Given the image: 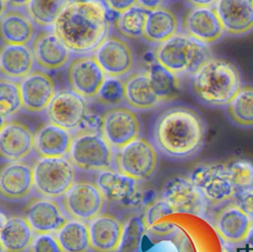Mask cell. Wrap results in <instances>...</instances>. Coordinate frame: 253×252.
<instances>
[{
	"mask_svg": "<svg viewBox=\"0 0 253 252\" xmlns=\"http://www.w3.org/2000/svg\"><path fill=\"white\" fill-rule=\"evenodd\" d=\"M207 126L201 114L186 105H174L155 119L152 143L163 155L172 159H189L202 149Z\"/></svg>",
	"mask_w": 253,
	"mask_h": 252,
	"instance_id": "obj_1",
	"label": "cell"
},
{
	"mask_svg": "<svg viewBox=\"0 0 253 252\" xmlns=\"http://www.w3.org/2000/svg\"><path fill=\"white\" fill-rule=\"evenodd\" d=\"M52 29L71 52L92 54L109 37V9L103 0H70Z\"/></svg>",
	"mask_w": 253,
	"mask_h": 252,
	"instance_id": "obj_2",
	"label": "cell"
},
{
	"mask_svg": "<svg viewBox=\"0 0 253 252\" xmlns=\"http://www.w3.org/2000/svg\"><path fill=\"white\" fill-rule=\"evenodd\" d=\"M241 76L231 62L212 57L191 77V90L202 104L226 107L241 88Z\"/></svg>",
	"mask_w": 253,
	"mask_h": 252,
	"instance_id": "obj_3",
	"label": "cell"
},
{
	"mask_svg": "<svg viewBox=\"0 0 253 252\" xmlns=\"http://www.w3.org/2000/svg\"><path fill=\"white\" fill-rule=\"evenodd\" d=\"M152 54L158 63L179 77H192L213 57L209 45L184 33H177L168 41L156 45Z\"/></svg>",
	"mask_w": 253,
	"mask_h": 252,
	"instance_id": "obj_4",
	"label": "cell"
},
{
	"mask_svg": "<svg viewBox=\"0 0 253 252\" xmlns=\"http://www.w3.org/2000/svg\"><path fill=\"white\" fill-rule=\"evenodd\" d=\"M34 190L41 197L62 198L75 183V166L67 157H39L33 165Z\"/></svg>",
	"mask_w": 253,
	"mask_h": 252,
	"instance_id": "obj_5",
	"label": "cell"
},
{
	"mask_svg": "<svg viewBox=\"0 0 253 252\" xmlns=\"http://www.w3.org/2000/svg\"><path fill=\"white\" fill-rule=\"evenodd\" d=\"M113 150L100 131L78 129L73 134L68 158L75 168L99 172L112 168Z\"/></svg>",
	"mask_w": 253,
	"mask_h": 252,
	"instance_id": "obj_6",
	"label": "cell"
},
{
	"mask_svg": "<svg viewBox=\"0 0 253 252\" xmlns=\"http://www.w3.org/2000/svg\"><path fill=\"white\" fill-rule=\"evenodd\" d=\"M189 179L200 191L208 205L211 207L227 204L236 196L225 163H198L190 171Z\"/></svg>",
	"mask_w": 253,
	"mask_h": 252,
	"instance_id": "obj_7",
	"label": "cell"
},
{
	"mask_svg": "<svg viewBox=\"0 0 253 252\" xmlns=\"http://www.w3.org/2000/svg\"><path fill=\"white\" fill-rule=\"evenodd\" d=\"M116 170L137 181L149 179L158 164V150L144 137H137L117 150L114 157Z\"/></svg>",
	"mask_w": 253,
	"mask_h": 252,
	"instance_id": "obj_8",
	"label": "cell"
},
{
	"mask_svg": "<svg viewBox=\"0 0 253 252\" xmlns=\"http://www.w3.org/2000/svg\"><path fill=\"white\" fill-rule=\"evenodd\" d=\"M140 132V120L135 111L129 107H113L102 115L101 133L115 150L123 148L139 137Z\"/></svg>",
	"mask_w": 253,
	"mask_h": 252,
	"instance_id": "obj_9",
	"label": "cell"
},
{
	"mask_svg": "<svg viewBox=\"0 0 253 252\" xmlns=\"http://www.w3.org/2000/svg\"><path fill=\"white\" fill-rule=\"evenodd\" d=\"M105 201L95 183L79 181L62 197V208L70 218L86 222L101 214Z\"/></svg>",
	"mask_w": 253,
	"mask_h": 252,
	"instance_id": "obj_10",
	"label": "cell"
},
{
	"mask_svg": "<svg viewBox=\"0 0 253 252\" xmlns=\"http://www.w3.org/2000/svg\"><path fill=\"white\" fill-rule=\"evenodd\" d=\"M161 199L168 203L175 212L204 216L208 203L189 177L175 175L168 178L161 190Z\"/></svg>",
	"mask_w": 253,
	"mask_h": 252,
	"instance_id": "obj_11",
	"label": "cell"
},
{
	"mask_svg": "<svg viewBox=\"0 0 253 252\" xmlns=\"http://www.w3.org/2000/svg\"><path fill=\"white\" fill-rule=\"evenodd\" d=\"M95 184L108 202L127 208L138 207L142 203L143 197L139 181L118 170L111 168L99 171Z\"/></svg>",
	"mask_w": 253,
	"mask_h": 252,
	"instance_id": "obj_12",
	"label": "cell"
},
{
	"mask_svg": "<svg viewBox=\"0 0 253 252\" xmlns=\"http://www.w3.org/2000/svg\"><path fill=\"white\" fill-rule=\"evenodd\" d=\"M88 111L85 98L71 89H61L56 92L45 110V116L48 123L69 131H77Z\"/></svg>",
	"mask_w": 253,
	"mask_h": 252,
	"instance_id": "obj_13",
	"label": "cell"
},
{
	"mask_svg": "<svg viewBox=\"0 0 253 252\" xmlns=\"http://www.w3.org/2000/svg\"><path fill=\"white\" fill-rule=\"evenodd\" d=\"M94 55L108 77L127 76L132 72L135 64L131 45L118 36H109L95 50Z\"/></svg>",
	"mask_w": 253,
	"mask_h": 252,
	"instance_id": "obj_14",
	"label": "cell"
},
{
	"mask_svg": "<svg viewBox=\"0 0 253 252\" xmlns=\"http://www.w3.org/2000/svg\"><path fill=\"white\" fill-rule=\"evenodd\" d=\"M66 77L73 92L85 99H95L107 76L95 55L85 54L69 61Z\"/></svg>",
	"mask_w": 253,
	"mask_h": 252,
	"instance_id": "obj_15",
	"label": "cell"
},
{
	"mask_svg": "<svg viewBox=\"0 0 253 252\" xmlns=\"http://www.w3.org/2000/svg\"><path fill=\"white\" fill-rule=\"evenodd\" d=\"M36 64L43 71H54L70 61L71 50L52 28L42 29L32 41Z\"/></svg>",
	"mask_w": 253,
	"mask_h": 252,
	"instance_id": "obj_16",
	"label": "cell"
},
{
	"mask_svg": "<svg viewBox=\"0 0 253 252\" xmlns=\"http://www.w3.org/2000/svg\"><path fill=\"white\" fill-rule=\"evenodd\" d=\"M181 26L184 34L207 45L219 41L224 35L221 22L212 7L189 8L182 18Z\"/></svg>",
	"mask_w": 253,
	"mask_h": 252,
	"instance_id": "obj_17",
	"label": "cell"
},
{
	"mask_svg": "<svg viewBox=\"0 0 253 252\" xmlns=\"http://www.w3.org/2000/svg\"><path fill=\"white\" fill-rule=\"evenodd\" d=\"M35 150V133L25 123L10 120L0 131V159L18 162L27 159Z\"/></svg>",
	"mask_w": 253,
	"mask_h": 252,
	"instance_id": "obj_18",
	"label": "cell"
},
{
	"mask_svg": "<svg viewBox=\"0 0 253 252\" xmlns=\"http://www.w3.org/2000/svg\"><path fill=\"white\" fill-rule=\"evenodd\" d=\"M23 109L30 113H42L47 109L56 94L53 78L43 70H33L20 80Z\"/></svg>",
	"mask_w": 253,
	"mask_h": 252,
	"instance_id": "obj_19",
	"label": "cell"
},
{
	"mask_svg": "<svg viewBox=\"0 0 253 252\" xmlns=\"http://www.w3.org/2000/svg\"><path fill=\"white\" fill-rule=\"evenodd\" d=\"M25 217L35 233H56L68 220L62 206L56 200L36 198L25 210Z\"/></svg>",
	"mask_w": 253,
	"mask_h": 252,
	"instance_id": "obj_20",
	"label": "cell"
},
{
	"mask_svg": "<svg viewBox=\"0 0 253 252\" xmlns=\"http://www.w3.org/2000/svg\"><path fill=\"white\" fill-rule=\"evenodd\" d=\"M34 190L33 166L25 161L0 167V197L10 202L26 200Z\"/></svg>",
	"mask_w": 253,
	"mask_h": 252,
	"instance_id": "obj_21",
	"label": "cell"
},
{
	"mask_svg": "<svg viewBox=\"0 0 253 252\" xmlns=\"http://www.w3.org/2000/svg\"><path fill=\"white\" fill-rule=\"evenodd\" d=\"M252 221L236 203L229 202L217 212L213 224L225 243L237 245L246 241Z\"/></svg>",
	"mask_w": 253,
	"mask_h": 252,
	"instance_id": "obj_22",
	"label": "cell"
},
{
	"mask_svg": "<svg viewBox=\"0 0 253 252\" xmlns=\"http://www.w3.org/2000/svg\"><path fill=\"white\" fill-rule=\"evenodd\" d=\"M214 9L224 33L243 36L253 30V0H216Z\"/></svg>",
	"mask_w": 253,
	"mask_h": 252,
	"instance_id": "obj_23",
	"label": "cell"
},
{
	"mask_svg": "<svg viewBox=\"0 0 253 252\" xmlns=\"http://www.w3.org/2000/svg\"><path fill=\"white\" fill-rule=\"evenodd\" d=\"M90 249L93 252H116L124 224L115 215L101 213L88 223Z\"/></svg>",
	"mask_w": 253,
	"mask_h": 252,
	"instance_id": "obj_24",
	"label": "cell"
},
{
	"mask_svg": "<svg viewBox=\"0 0 253 252\" xmlns=\"http://www.w3.org/2000/svg\"><path fill=\"white\" fill-rule=\"evenodd\" d=\"M36 36V25L26 12L10 9L0 18V41L7 45H28Z\"/></svg>",
	"mask_w": 253,
	"mask_h": 252,
	"instance_id": "obj_25",
	"label": "cell"
},
{
	"mask_svg": "<svg viewBox=\"0 0 253 252\" xmlns=\"http://www.w3.org/2000/svg\"><path fill=\"white\" fill-rule=\"evenodd\" d=\"M73 134L56 125L46 123L35 133V151L40 157H66Z\"/></svg>",
	"mask_w": 253,
	"mask_h": 252,
	"instance_id": "obj_26",
	"label": "cell"
},
{
	"mask_svg": "<svg viewBox=\"0 0 253 252\" xmlns=\"http://www.w3.org/2000/svg\"><path fill=\"white\" fill-rule=\"evenodd\" d=\"M125 101L130 109L135 111H150L161 104L151 86L146 70L133 71L126 77Z\"/></svg>",
	"mask_w": 253,
	"mask_h": 252,
	"instance_id": "obj_27",
	"label": "cell"
},
{
	"mask_svg": "<svg viewBox=\"0 0 253 252\" xmlns=\"http://www.w3.org/2000/svg\"><path fill=\"white\" fill-rule=\"evenodd\" d=\"M35 63L34 53L29 45L0 46V73L3 77L22 80L34 70Z\"/></svg>",
	"mask_w": 253,
	"mask_h": 252,
	"instance_id": "obj_28",
	"label": "cell"
},
{
	"mask_svg": "<svg viewBox=\"0 0 253 252\" xmlns=\"http://www.w3.org/2000/svg\"><path fill=\"white\" fill-rule=\"evenodd\" d=\"M179 27L177 15L171 9L161 6L148 12L142 38L148 43L158 45L174 37Z\"/></svg>",
	"mask_w": 253,
	"mask_h": 252,
	"instance_id": "obj_29",
	"label": "cell"
},
{
	"mask_svg": "<svg viewBox=\"0 0 253 252\" xmlns=\"http://www.w3.org/2000/svg\"><path fill=\"white\" fill-rule=\"evenodd\" d=\"M26 217H8L0 229V243L4 252H27L35 238Z\"/></svg>",
	"mask_w": 253,
	"mask_h": 252,
	"instance_id": "obj_30",
	"label": "cell"
},
{
	"mask_svg": "<svg viewBox=\"0 0 253 252\" xmlns=\"http://www.w3.org/2000/svg\"><path fill=\"white\" fill-rule=\"evenodd\" d=\"M147 66L146 71L151 86L161 103L175 100L181 92L179 76L158 63L154 58Z\"/></svg>",
	"mask_w": 253,
	"mask_h": 252,
	"instance_id": "obj_31",
	"label": "cell"
},
{
	"mask_svg": "<svg viewBox=\"0 0 253 252\" xmlns=\"http://www.w3.org/2000/svg\"><path fill=\"white\" fill-rule=\"evenodd\" d=\"M54 234L62 252H89L91 250L89 228L84 221L69 218Z\"/></svg>",
	"mask_w": 253,
	"mask_h": 252,
	"instance_id": "obj_32",
	"label": "cell"
},
{
	"mask_svg": "<svg viewBox=\"0 0 253 252\" xmlns=\"http://www.w3.org/2000/svg\"><path fill=\"white\" fill-rule=\"evenodd\" d=\"M70 0H30L25 12L38 27L52 28Z\"/></svg>",
	"mask_w": 253,
	"mask_h": 252,
	"instance_id": "obj_33",
	"label": "cell"
},
{
	"mask_svg": "<svg viewBox=\"0 0 253 252\" xmlns=\"http://www.w3.org/2000/svg\"><path fill=\"white\" fill-rule=\"evenodd\" d=\"M231 122L241 127H253V85L241 86L226 106Z\"/></svg>",
	"mask_w": 253,
	"mask_h": 252,
	"instance_id": "obj_34",
	"label": "cell"
},
{
	"mask_svg": "<svg viewBox=\"0 0 253 252\" xmlns=\"http://www.w3.org/2000/svg\"><path fill=\"white\" fill-rule=\"evenodd\" d=\"M148 11L133 6L121 13L115 20V28L122 38L134 40L143 36Z\"/></svg>",
	"mask_w": 253,
	"mask_h": 252,
	"instance_id": "obj_35",
	"label": "cell"
},
{
	"mask_svg": "<svg viewBox=\"0 0 253 252\" xmlns=\"http://www.w3.org/2000/svg\"><path fill=\"white\" fill-rule=\"evenodd\" d=\"M23 109L20 83L17 80L0 77V115L7 120Z\"/></svg>",
	"mask_w": 253,
	"mask_h": 252,
	"instance_id": "obj_36",
	"label": "cell"
},
{
	"mask_svg": "<svg viewBox=\"0 0 253 252\" xmlns=\"http://www.w3.org/2000/svg\"><path fill=\"white\" fill-rule=\"evenodd\" d=\"M145 231L142 216L137 214L129 216L124 223L121 241L116 252H140Z\"/></svg>",
	"mask_w": 253,
	"mask_h": 252,
	"instance_id": "obj_37",
	"label": "cell"
},
{
	"mask_svg": "<svg viewBox=\"0 0 253 252\" xmlns=\"http://www.w3.org/2000/svg\"><path fill=\"white\" fill-rule=\"evenodd\" d=\"M226 164L229 180L236 193L251 190L253 187V163L246 159H233Z\"/></svg>",
	"mask_w": 253,
	"mask_h": 252,
	"instance_id": "obj_38",
	"label": "cell"
},
{
	"mask_svg": "<svg viewBox=\"0 0 253 252\" xmlns=\"http://www.w3.org/2000/svg\"><path fill=\"white\" fill-rule=\"evenodd\" d=\"M95 100L105 107H117L125 101V80L118 77H106Z\"/></svg>",
	"mask_w": 253,
	"mask_h": 252,
	"instance_id": "obj_39",
	"label": "cell"
},
{
	"mask_svg": "<svg viewBox=\"0 0 253 252\" xmlns=\"http://www.w3.org/2000/svg\"><path fill=\"white\" fill-rule=\"evenodd\" d=\"M175 213L172 207L164 200L160 199L147 207L142 216L146 231H151L159 222L160 219Z\"/></svg>",
	"mask_w": 253,
	"mask_h": 252,
	"instance_id": "obj_40",
	"label": "cell"
},
{
	"mask_svg": "<svg viewBox=\"0 0 253 252\" xmlns=\"http://www.w3.org/2000/svg\"><path fill=\"white\" fill-rule=\"evenodd\" d=\"M30 252H62L54 233H40L33 240Z\"/></svg>",
	"mask_w": 253,
	"mask_h": 252,
	"instance_id": "obj_41",
	"label": "cell"
},
{
	"mask_svg": "<svg viewBox=\"0 0 253 252\" xmlns=\"http://www.w3.org/2000/svg\"><path fill=\"white\" fill-rule=\"evenodd\" d=\"M101 128H102V115H99L96 112L88 111L79 129L101 132Z\"/></svg>",
	"mask_w": 253,
	"mask_h": 252,
	"instance_id": "obj_42",
	"label": "cell"
},
{
	"mask_svg": "<svg viewBox=\"0 0 253 252\" xmlns=\"http://www.w3.org/2000/svg\"><path fill=\"white\" fill-rule=\"evenodd\" d=\"M236 197H237L236 204L253 220V191L248 190V191L236 193Z\"/></svg>",
	"mask_w": 253,
	"mask_h": 252,
	"instance_id": "obj_43",
	"label": "cell"
},
{
	"mask_svg": "<svg viewBox=\"0 0 253 252\" xmlns=\"http://www.w3.org/2000/svg\"><path fill=\"white\" fill-rule=\"evenodd\" d=\"M107 8L118 15L136 6L137 0H103Z\"/></svg>",
	"mask_w": 253,
	"mask_h": 252,
	"instance_id": "obj_44",
	"label": "cell"
},
{
	"mask_svg": "<svg viewBox=\"0 0 253 252\" xmlns=\"http://www.w3.org/2000/svg\"><path fill=\"white\" fill-rule=\"evenodd\" d=\"M162 2L163 0H137L136 6L149 12L161 7Z\"/></svg>",
	"mask_w": 253,
	"mask_h": 252,
	"instance_id": "obj_45",
	"label": "cell"
},
{
	"mask_svg": "<svg viewBox=\"0 0 253 252\" xmlns=\"http://www.w3.org/2000/svg\"><path fill=\"white\" fill-rule=\"evenodd\" d=\"M192 7H211L216 0H185Z\"/></svg>",
	"mask_w": 253,
	"mask_h": 252,
	"instance_id": "obj_46",
	"label": "cell"
},
{
	"mask_svg": "<svg viewBox=\"0 0 253 252\" xmlns=\"http://www.w3.org/2000/svg\"><path fill=\"white\" fill-rule=\"evenodd\" d=\"M29 1L30 0H6L7 4L15 9H20V8L26 7L28 5Z\"/></svg>",
	"mask_w": 253,
	"mask_h": 252,
	"instance_id": "obj_47",
	"label": "cell"
},
{
	"mask_svg": "<svg viewBox=\"0 0 253 252\" xmlns=\"http://www.w3.org/2000/svg\"><path fill=\"white\" fill-rule=\"evenodd\" d=\"M250 247L253 248V221H252V225L250 227V230L248 232V235H247V238H246V241H245Z\"/></svg>",
	"mask_w": 253,
	"mask_h": 252,
	"instance_id": "obj_48",
	"label": "cell"
},
{
	"mask_svg": "<svg viewBox=\"0 0 253 252\" xmlns=\"http://www.w3.org/2000/svg\"><path fill=\"white\" fill-rule=\"evenodd\" d=\"M7 2L6 0H0V18L6 13L7 11Z\"/></svg>",
	"mask_w": 253,
	"mask_h": 252,
	"instance_id": "obj_49",
	"label": "cell"
},
{
	"mask_svg": "<svg viewBox=\"0 0 253 252\" xmlns=\"http://www.w3.org/2000/svg\"><path fill=\"white\" fill-rule=\"evenodd\" d=\"M7 216L5 215V213L0 210V229H1V227L3 226V224L5 223V221L7 220Z\"/></svg>",
	"mask_w": 253,
	"mask_h": 252,
	"instance_id": "obj_50",
	"label": "cell"
},
{
	"mask_svg": "<svg viewBox=\"0 0 253 252\" xmlns=\"http://www.w3.org/2000/svg\"><path fill=\"white\" fill-rule=\"evenodd\" d=\"M7 122H8V120H7L5 117H3L2 115H0V131H1L2 128L5 126V125L7 124Z\"/></svg>",
	"mask_w": 253,
	"mask_h": 252,
	"instance_id": "obj_51",
	"label": "cell"
},
{
	"mask_svg": "<svg viewBox=\"0 0 253 252\" xmlns=\"http://www.w3.org/2000/svg\"><path fill=\"white\" fill-rule=\"evenodd\" d=\"M0 252H4V250H3V248H2V245H1V243H0Z\"/></svg>",
	"mask_w": 253,
	"mask_h": 252,
	"instance_id": "obj_52",
	"label": "cell"
},
{
	"mask_svg": "<svg viewBox=\"0 0 253 252\" xmlns=\"http://www.w3.org/2000/svg\"><path fill=\"white\" fill-rule=\"evenodd\" d=\"M251 190H252V191H253V187H252V189H251Z\"/></svg>",
	"mask_w": 253,
	"mask_h": 252,
	"instance_id": "obj_53",
	"label": "cell"
},
{
	"mask_svg": "<svg viewBox=\"0 0 253 252\" xmlns=\"http://www.w3.org/2000/svg\"><path fill=\"white\" fill-rule=\"evenodd\" d=\"M224 252H226V251H224Z\"/></svg>",
	"mask_w": 253,
	"mask_h": 252,
	"instance_id": "obj_54",
	"label": "cell"
}]
</instances>
